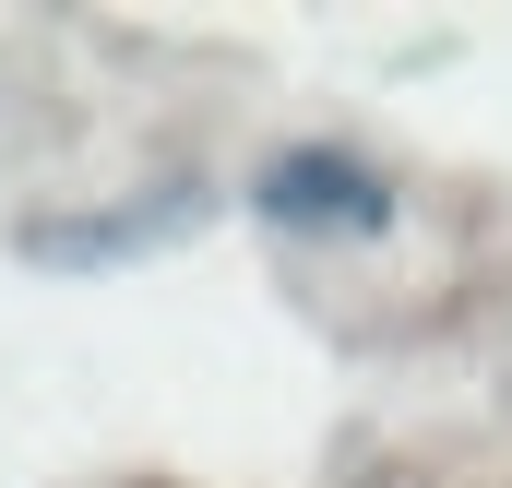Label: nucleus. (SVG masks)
Instances as JSON below:
<instances>
[{"label": "nucleus", "mask_w": 512, "mask_h": 488, "mask_svg": "<svg viewBox=\"0 0 512 488\" xmlns=\"http://www.w3.org/2000/svg\"><path fill=\"white\" fill-rule=\"evenodd\" d=\"M251 215L274 239L310 250H358L405 227V179H393L370 143H334V131H298V143H262L251 155Z\"/></svg>", "instance_id": "f257e3e1"}]
</instances>
